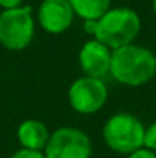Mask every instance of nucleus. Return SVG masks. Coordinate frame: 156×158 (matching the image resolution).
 I'll use <instances>...</instances> for the list:
<instances>
[{"label":"nucleus","instance_id":"f8f14e48","mask_svg":"<svg viewBox=\"0 0 156 158\" xmlns=\"http://www.w3.org/2000/svg\"><path fill=\"white\" fill-rule=\"evenodd\" d=\"M11 158H46V155H45L43 151H34V149H25V148H22V149L15 151L11 155Z\"/></svg>","mask_w":156,"mask_h":158},{"label":"nucleus","instance_id":"20e7f679","mask_svg":"<svg viewBox=\"0 0 156 158\" xmlns=\"http://www.w3.org/2000/svg\"><path fill=\"white\" fill-rule=\"evenodd\" d=\"M35 34V20L31 6L3 9L0 12V45L8 51L26 49Z\"/></svg>","mask_w":156,"mask_h":158},{"label":"nucleus","instance_id":"9b49d317","mask_svg":"<svg viewBox=\"0 0 156 158\" xmlns=\"http://www.w3.org/2000/svg\"><path fill=\"white\" fill-rule=\"evenodd\" d=\"M144 148L156 152V121L152 123L149 127H146L144 134Z\"/></svg>","mask_w":156,"mask_h":158},{"label":"nucleus","instance_id":"f257e3e1","mask_svg":"<svg viewBox=\"0 0 156 158\" xmlns=\"http://www.w3.org/2000/svg\"><path fill=\"white\" fill-rule=\"evenodd\" d=\"M110 75L126 86L146 85L156 75V55L136 43L113 49Z\"/></svg>","mask_w":156,"mask_h":158},{"label":"nucleus","instance_id":"f03ea898","mask_svg":"<svg viewBox=\"0 0 156 158\" xmlns=\"http://www.w3.org/2000/svg\"><path fill=\"white\" fill-rule=\"evenodd\" d=\"M141 31V19L136 11L121 6L110 8L98 20L95 39L107 48L118 49L132 45Z\"/></svg>","mask_w":156,"mask_h":158},{"label":"nucleus","instance_id":"39448f33","mask_svg":"<svg viewBox=\"0 0 156 158\" xmlns=\"http://www.w3.org/2000/svg\"><path fill=\"white\" fill-rule=\"evenodd\" d=\"M109 98L107 86L101 78L80 77L77 78L67 91V100L70 107L83 115H92L103 109Z\"/></svg>","mask_w":156,"mask_h":158},{"label":"nucleus","instance_id":"423d86ee","mask_svg":"<svg viewBox=\"0 0 156 158\" xmlns=\"http://www.w3.org/2000/svg\"><path fill=\"white\" fill-rule=\"evenodd\" d=\"M43 152L46 158H90L92 141L81 129L64 126L52 132Z\"/></svg>","mask_w":156,"mask_h":158},{"label":"nucleus","instance_id":"9d476101","mask_svg":"<svg viewBox=\"0 0 156 158\" xmlns=\"http://www.w3.org/2000/svg\"><path fill=\"white\" fill-rule=\"evenodd\" d=\"M70 6L83 20H100L110 9V0H69Z\"/></svg>","mask_w":156,"mask_h":158},{"label":"nucleus","instance_id":"2eb2a0df","mask_svg":"<svg viewBox=\"0 0 156 158\" xmlns=\"http://www.w3.org/2000/svg\"><path fill=\"white\" fill-rule=\"evenodd\" d=\"M18 6H23V0H0L2 11L3 9H14Z\"/></svg>","mask_w":156,"mask_h":158},{"label":"nucleus","instance_id":"dca6fc26","mask_svg":"<svg viewBox=\"0 0 156 158\" xmlns=\"http://www.w3.org/2000/svg\"><path fill=\"white\" fill-rule=\"evenodd\" d=\"M153 11H155V14H156V0H153Z\"/></svg>","mask_w":156,"mask_h":158},{"label":"nucleus","instance_id":"4468645a","mask_svg":"<svg viewBox=\"0 0 156 158\" xmlns=\"http://www.w3.org/2000/svg\"><path fill=\"white\" fill-rule=\"evenodd\" d=\"M97 28H98V20H84L83 29H84V32H86L87 35H94V37H95Z\"/></svg>","mask_w":156,"mask_h":158},{"label":"nucleus","instance_id":"ddd939ff","mask_svg":"<svg viewBox=\"0 0 156 158\" xmlns=\"http://www.w3.org/2000/svg\"><path fill=\"white\" fill-rule=\"evenodd\" d=\"M129 158H156V152L147 149V148H141V149L132 152L129 155Z\"/></svg>","mask_w":156,"mask_h":158},{"label":"nucleus","instance_id":"1a4fd4ad","mask_svg":"<svg viewBox=\"0 0 156 158\" xmlns=\"http://www.w3.org/2000/svg\"><path fill=\"white\" fill-rule=\"evenodd\" d=\"M51 138V132L48 126L35 118L25 120L17 127V140L22 148L34 149V151H45L48 141Z\"/></svg>","mask_w":156,"mask_h":158},{"label":"nucleus","instance_id":"0eeeda50","mask_svg":"<svg viewBox=\"0 0 156 158\" xmlns=\"http://www.w3.org/2000/svg\"><path fill=\"white\" fill-rule=\"evenodd\" d=\"M74 9L69 0H43L37 19L40 26L49 34H61L67 31L74 22Z\"/></svg>","mask_w":156,"mask_h":158},{"label":"nucleus","instance_id":"6e6552de","mask_svg":"<svg viewBox=\"0 0 156 158\" xmlns=\"http://www.w3.org/2000/svg\"><path fill=\"white\" fill-rule=\"evenodd\" d=\"M78 63L87 77L101 78L110 74L112 49L107 48L100 40L94 39L86 42L78 54Z\"/></svg>","mask_w":156,"mask_h":158},{"label":"nucleus","instance_id":"7ed1b4c3","mask_svg":"<svg viewBox=\"0 0 156 158\" xmlns=\"http://www.w3.org/2000/svg\"><path fill=\"white\" fill-rule=\"evenodd\" d=\"M146 127L141 120L129 112L113 114L103 126V138L109 149L130 155L144 148Z\"/></svg>","mask_w":156,"mask_h":158}]
</instances>
